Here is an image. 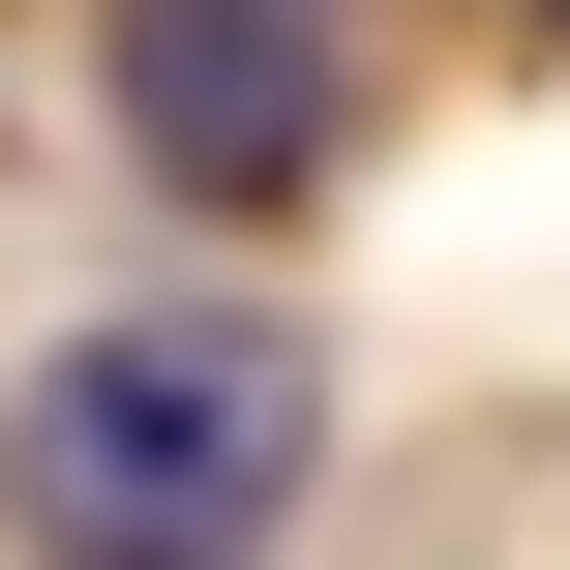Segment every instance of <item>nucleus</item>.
<instances>
[{
	"mask_svg": "<svg viewBox=\"0 0 570 570\" xmlns=\"http://www.w3.org/2000/svg\"><path fill=\"white\" fill-rule=\"evenodd\" d=\"M301 481H331V361L271 301H120L0 391V511L60 570H271Z\"/></svg>",
	"mask_w": 570,
	"mask_h": 570,
	"instance_id": "1",
	"label": "nucleus"
},
{
	"mask_svg": "<svg viewBox=\"0 0 570 570\" xmlns=\"http://www.w3.org/2000/svg\"><path fill=\"white\" fill-rule=\"evenodd\" d=\"M331 120H361V30L331 0H120V150L180 210H271Z\"/></svg>",
	"mask_w": 570,
	"mask_h": 570,
	"instance_id": "2",
	"label": "nucleus"
}]
</instances>
